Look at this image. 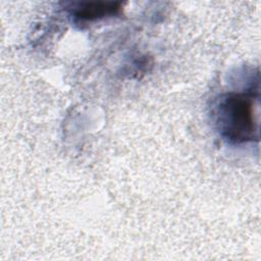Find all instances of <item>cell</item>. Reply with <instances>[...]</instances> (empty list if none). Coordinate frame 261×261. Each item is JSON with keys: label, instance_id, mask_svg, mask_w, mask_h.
<instances>
[{"label": "cell", "instance_id": "6da1fadb", "mask_svg": "<svg viewBox=\"0 0 261 261\" xmlns=\"http://www.w3.org/2000/svg\"><path fill=\"white\" fill-rule=\"evenodd\" d=\"M217 123L222 136L233 143L258 140L255 98L249 93H229L219 102Z\"/></svg>", "mask_w": 261, "mask_h": 261}, {"label": "cell", "instance_id": "7a4b0ae2", "mask_svg": "<svg viewBox=\"0 0 261 261\" xmlns=\"http://www.w3.org/2000/svg\"><path fill=\"white\" fill-rule=\"evenodd\" d=\"M121 8L120 2H86L80 4L72 14L79 21H93L116 14Z\"/></svg>", "mask_w": 261, "mask_h": 261}]
</instances>
